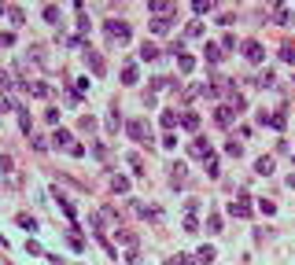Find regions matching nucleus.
<instances>
[{"label": "nucleus", "instance_id": "f257e3e1", "mask_svg": "<svg viewBox=\"0 0 295 265\" xmlns=\"http://www.w3.org/2000/svg\"><path fill=\"white\" fill-rule=\"evenodd\" d=\"M126 132H129V140H137V144H148V126H144V122H140V118H129L126 122Z\"/></svg>", "mask_w": 295, "mask_h": 265}, {"label": "nucleus", "instance_id": "f03ea898", "mask_svg": "<svg viewBox=\"0 0 295 265\" xmlns=\"http://www.w3.org/2000/svg\"><path fill=\"white\" fill-rule=\"evenodd\" d=\"M107 37L111 41H129V26L122 18H107Z\"/></svg>", "mask_w": 295, "mask_h": 265}, {"label": "nucleus", "instance_id": "7ed1b4c3", "mask_svg": "<svg viewBox=\"0 0 295 265\" xmlns=\"http://www.w3.org/2000/svg\"><path fill=\"white\" fill-rule=\"evenodd\" d=\"M244 55H247L251 63H262V59H266V48H262L259 41H247V44H244Z\"/></svg>", "mask_w": 295, "mask_h": 265}, {"label": "nucleus", "instance_id": "20e7f679", "mask_svg": "<svg viewBox=\"0 0 295 265\" xmlns=\"http://www.w3.org/2000/svg\"><path fill=\"white\" fill-rule=\"evenodd\" d=\"M229 214H236V217H247V214H251V199H247V195H240L236 203H229Z\"/></svg>", "mask_w": 295, "mask_h": 265}, {"label": "nucleus", "instance_id": "39448f33", "mask_svg": "<svg viewBox=\"0 0 295 265\" xmlns=\"http://www.w3.org/2000/svg\"><path fill=\"white\" fill-rule=\"evenodd\" d=\"M52 144L70 151V147H74V140H70V132H66V129H55V132H52Z\"/></svg>", "mask_w": 295, "mask_h": 265}, {"label": "nucleus", "instance_id": "423d86ee", "mask_svg": "<svg viewBox=\"0 0 295 265\" xmlns=\"http://www.w3.org/2000/svg\"><path fill=\"white\" fill-rule=\"evenodd\" d=\"M214 118H218V126H233V118H236V111L229 107V103H225V107H218V115H214Z\"/></svg>", "mask_w": 295, "mask_h": 265}, {"label": "nucleus", "instance_id": "0eeeda50", "mask_svg": "<svg viewBox=\"0 0 295 265\" xmlns=\"http://www.w3.org/2000/svg\"><path fill=\"white\" fill-rule=\"evenodd\" d=\"M214 258H218V251H214V247H199V251H196V262H199V265H211Z\"/></svg>", "mask_w": 295, "mask_h": 265}, {"label": "nucleus", "instance_id": "6e6552de", "mask_svg": "<svg viewBox=\"0 0 295 265\" xmlns=\"http://www.w3.org/2000/svg\"><path fill=\"white\" fill-rule=\"evenodd\" d=\"M177 66H181V74H192V70H196V59H192L188 52H181V55H177Z\"/></svg>", "mask_w": 295, "mask_h": 265}, {"label": "nucleus", "instance_id": "1a4fd4ad", "mask_svg": "<svg viewBox=\"0 0 295 265\" xmlns=\"http://www.w3.org/2000/svg\"><path fill=\"white\" fill-rule=\"evenodd\" d=\"M111 188H115L118 195H129V177H118L115 173V177H111Z\"/></svg>", "mask_w": 295, "mask_h": 265}, {"label": "nucleus", "instance_id": "9d476101", "mask_svg": "<svg viewBox=\"0 0 295 265\" xmlns=\"http://www.w3.org/2000/svg\"><path fill=\"white\" fill-rule=\"evenodd\" d=\"M177 122H181V126H185L188 132H196V129H199V115H192V111H188V115H181Z\"/></svg>", "mask_w": 295, "mask_h": 265}, {"label": "nucleus", "instance_id": "9b49d317", "mask_svg": "<svg viewBox=\"0 0 295 265\" xmlns=\"http://www.w3.org/2000/svg\"><path fill=\"white\" fill-rule=\"evenodd\" d=\"M122 85H137V66H133V63L122 66Z\"/></svg>", "mask_w": 295, "mask_h": 265}, {"label": "nucleus", "instance_id": "f8f14e48", "mask_svg": "<svg viewBox=\"0 0 295 265\" xmlns=\"http://www.w3.org/2000/svg\"><path fill=\"white\" fill-rule=\"evenodd\" d=\"M192 155H196V158H207V155H214V151H211L207 140H196V144H192Z\"/></svg>", "mask_w": 295, "mask_h": 265}, {"label": "nucleus", "instance_id": "ddd939ff", "mask_svg": "<svg viewBox=\"0 0 295 265\" xmlns=\"http://www.w3.org/2000/svg\"><path fill=\"white\" fill-rule=\"evenodd\" d=\"M118 126H122V118H118V107H111V111H107V132H118Z\"/></svg>", "mask_w": 295, "mask_h": 265}, {"label": "nucleus", "instance_id": "4468645a", "mask_svg": "<svg viewBox=\"0 0 295 265\" xmlns=\"http://www.w3.org/2000/svg\"><path fill=\"white\" fill-rule=\"evenodd\" d=\"M148 11H155L159 18H163V15H170V4H166V0H151V4H148Z\"/></svg>", "mask_w": 295, "mask_h": 265}, {"label": "nucleus", "instance_id": "2eb2a0df", "mask_svg": "<svg viewBox=\"0 0 295 265\" xmlns=\"http://www.w3.org/2000/svg\"><path fill=\"white\" fill-rule=\"evenodd\" d=\"M18 225H22V229H26V232H30V236H33L37 229H41V225H37V221H33V217H30V214H18Z\"/></svg>", "mask_w": 295, "mask_h": 265}, {"label": "nucleus", "instance_id": "dca6fc26", "mask_svg": "<svg viewBox=\"0 0 295 265\" xmlns=\"http://www.w3.org/2000/svg\"><path fill=\"white\" fill-rule=\"evenodd\" d=\"M66 243H70V247H74V251H78V254L85 251V240H81V236H78V232H74V229H70V232H66Z\"/></svg>", "mask_w": 295, "mask_h": 265}, {"label": "nucleus", "instance_id": "f3484780", "mask_svg": "<svg viewBox=\"0 0 295 265\" xmlns=\"http://www.w3.org/2000/svg\"><path fill=\"white\" fill-rule=\"evenodd\" d=\"M255 169H259L262 177H270V173H273V158H266V155H262L259 162H255Z\"/></svg>", "mask_w": 295, "mask_h": 265}, {"label": "nucleus", "instance_id": "a211bd4d", "mask_svg": "<svg viewBox=\"0 0 295 265\" xmlns=\"http://www.w3.org/2000/svg\"><path fill=\"white\" fill-rule=\"evenodd\" d=\"M281 59H284V63H295V44H292V41L281 44Z\"/></svg>", "mask_w": 295, "mask_h": 265}, {"label": "nucleus", "instance_id": "6ab92c4d", "mask_svg": "<svg viewBox=\"0 0 295 265\" xmlns=\"http://www.w3.org/2000/svg\"><path fill=\"white\" fill-rule=\"evenodd\" d=\"M170 26H174V22H170L166 15H163V18H151V30H155V33H166Z\"/></svg>", "mask_w": 295, "mask_h": 265}, {"label": "nucleus", "instance_id": "aec40b11", "mask_svg": "<svg viewBox=\"0 0 295 265\" xmlns=\"http://www.w3.org/2000/svg\"><path fill=\"white\" fill-rule=\"evenodd\" d=\"M211 7H214L211 0H196V4H192V11H196V15H207V11H211Z\"/></svg>", "mask_w": 295, "mask_h": 265}, {"label": "nucleus", "instance_id": "412c9836", "mask_svg": "<svg viewBox=\"0 0 295 265\" xmlns=\"http://www.w3.org/2000/svg\"><path fill=\"white\" fill-rule=\"evenodd\" d=\"M155 55H159L155 44H140V59H155Z\"/></svg>", "mask_w": 295, "mask_h": 265}, {"label": "nucleus", "instance_id": "4be33fe9", "mask_svg": "<svg viewBox=\"0 0 295 265\" xmlns=\"http://www.w3.org/2000/svg\"><path fill=\"white\" fill-rule=\"evenodd\" d=\"M207 59H211V63L222 59V44H207Z\"/></svg>", "mask_w": 295, "mask_h": 265}, {"label": "nucleus", "instance_id": "5701e85b", "mask_svg": "<svg viewBox=\"0 0 295 265\" xmlns=\"http://www.w3.org/2000/svg\"><path fill=\"white\" fill-rule=\"evenodd\" d=\"M207 229H211V232H222L225 225H222V217H218V214H211V217H207Z\"/></svg>", "mask_w": 295, "mask_h": 265}, {"label": "nucleus", "instance_id": "b1692460", "mask_svg": "<svg viewBox=\"0 0 295 265\" xmlns=\"http://www.w3.org/2000/svg\"><path fill=\"white\" fill-rule=\"evenodd\" d=\"M163 126H166V129L177 126V111H163Z\"/></svg>", "mask_w": 295, "mask_h": 265}, {"label": "nucleus", "instance_id": "393cba45", "mask_svg": "<svg viewBox=\"0 0 295 265\" xmlns=\"http://www.w3.org/2000/svg\"><path fill=\"white\" fill-rule=\"evenodd\" d=\"M85 59H89V66H92V70H96V74H103V59H100V55H92V52H89V55H85Z\"/></svg>", "mask_w": 295, "mask_h": 265}, {"label": "nucleus", "instance_id": "a878e982", "mask_svg": "<svg viewBox=\"0 0 295 265\" xmlns=\"http://www.w3.org/2000/svg\"><path fill=\"white\" fill-rule=\"evenodd\" d=\"M18 126L30 132V111H26V107H18Z\"/></svg>", "mask_w": 295, "mask_h": 265}, {"label": "nucleus", "instance_id": "bb28decb", "mask_svg": "<svg viewBox=\"0 0 295 265\" xmlns=\"http://www.w3.org/2000/svg\"><path fill=\"white\" fill-rule=\"evenodd\" d=\"M284 122H288V118H284V111H277V115L270 118V126H273V129H284Z\"/></svg>", "mask_w": 295, "mask_h": 265}, {"label": "nucleus", "instance_id": "cd10ccee", "mask_svg": "<svg viewBox=\"0 0 295 265\" xmlns=\"http://www.w3.org/2000/svg\"><path fill=\"white\" fill-rule=\"evenodd\" d=\"M44 18H48V22H59V7L48 4V7H44Z\"/></svg>", "mask_w": 295, "mask_h": 265}, {"label": "nucleus", "instance_id": "c85d7f7f", "mask_svg": "<svg viewBox=\"0 0 295 265\" xmlns=\"http://www.w3.org/2000/svg\"><path fill=\"white\" fill-rule=\"evenodd\" d=\"M259 85H262V89H273V74H270V70L259 74Z\"/></svg>", "mask_w": 295, "mask_h": 265}, {"label": "nucleus", "instance_id": "c756f323", "mask_svg": "<svg viewBox=\"0 0 295 265\" xmlns=\"http://www.w3.org/2000/svg\"><path fill=\"white\" fill-rule=\"evenodd\" d=\"M207 173L218 177V158H214V155H207Z\"/></svg>", "mask_w": 295, "mask_h": 265}, {"label": "nucleus", "instance_id": "7c9ffc66", "mask_svg": "<svg viewBox=\"0 0 295 265\" xmlns=\"http://www.w3.org/2000/svg\"><path fill=\"white\" fill-rule=\"evenodd\" d=\"M196 229H199V221H196L192 214H188V217H185V232H196Z\"/></svg>", "mask_w": 295, "mask_h": 265}, {"label": "nucleus", "instance_id": "2f4dec72", "mask_svg": "<svg viewBox=\"0 0 295 265\" xmlns=\"http://www.w3.org/2000/svg\"><path fill=\"white\" fill-rule=\"evenodd\" d=\"M277 22H292V11H288V7H277Z\"/></svg>", "mask_w": 295, "mask_h": 265}, {"label": "nucleus", "instance_id": "473e14b6", "mask_svg": "<svg viewBox=\"0 0 295 265\" xmlns=\"http://www.w3.org/2000/svg\"><path fill=\"white\" fill-rule=\"evenodd\" d=\"M4 111H15V103L7 100V96H0V115H4Z\"/></svg>", "mask_w": 295, "mask_h": 265}]
</instances>
